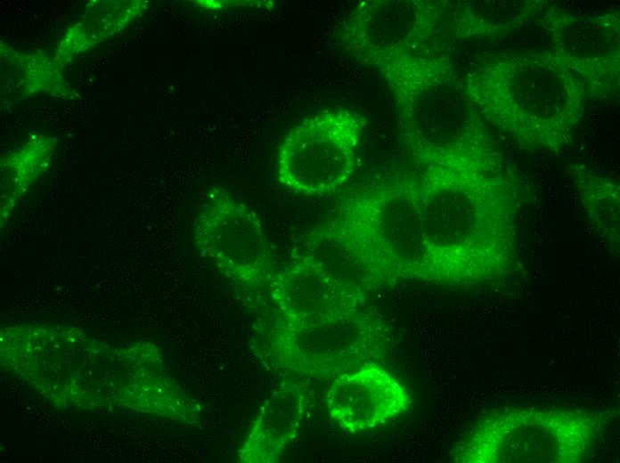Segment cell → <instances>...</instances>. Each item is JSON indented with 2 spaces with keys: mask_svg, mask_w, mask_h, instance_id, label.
I'll list each match as a JSON object with an SVG mask.
<instances>
[{
  "mask_svg": "<svg viewBox=\"0 0 620 463\" xmlns=\"http://www.w3.org/2000/svg\"><path fill=\"white\" fill-rule=\"evenodd\" d=\"M201 255L235 285L257 293L270 288L277 272L258 215L221 187L208 190L193 223Z\"/></svg>",
  "mask_w": 620,
  "mask_h": 463,
  "instance_id": "6",
  "label": "cell"
},
{
  "mask_svg": "<svg viewBox=\"0 0 620 463\" xmlns=\"http://www.w3.org/2000/svg\"><path fill=\"white\" fill-rule=\"evenodd\" d=\"M370 66L393 96L404 145L423 166L485 160L469 96L443 61L412 53Z\"/></svg>",
  "mask_w": 620,
  "mask_h": 463,
  "instance_id": "3",
  "label": "cell"
},
{
  "mask_svg": "<svg viewBox=\"0 0 620 463\" xmlns=\"http://www.w3.org/2000/svg\"><path fill=\"white\" fill-rule=\"evenodd\" d=\"M271 296L279 319L310 323L364 307L368 291L346 283L306 254L277 272Z\"/></svg>",
  "mask_w": 620,
  "mask_h": 463,
  "instance_id": "9",
  "label": "cell"
},
{
  "mask_svg": "<svg viewBox=\"0 0 620 463\" xmlns=\"http://www.w3.org/2000/svg\"><path fill=\"white\" fill-rule=\"evenodd\" d=\"M391 339L384 318L364 307L310 323L278 318L265 345V359L276 370L334 378L382 359Z\"/></svg>",
  "mask_w": 620,
  "mask_h": 463,
  "instance_id": "4",
  "label": "cell"
},
{
  "mask_svg": "<svg viewBox=\"0 0 620 463\" xmlns=\"http://www.w3.org/2000/svg\"><path fill=\"white\" fill-rule=\"evenodd\" d=\"M309 395L301 382L283 381L262 405L239 450L242 463L276 462L298 435L308 408Z\"/></svg>",
  "mask_w": 620,
  "mask_h": 463,
  "instance_id": "10",
  "label": "cell"
},
{
  "mask_svg": "<svg viewBox=\"0 0 620 463\" xmlns=\"http://www.w3.org/2000/svg\"><path fill=\"white\" fill-rule=\"evenodd\" d=\"M321 225L347 247L370 290L433 281L419 177L400 174L358 189Z\"/></svg>",
  "mask_w": 620,
  "mask_h": 463,
  "instance_id": "2",
  "label": "cell"
},
{
  "mask_svg": "<svg viewBox=\"0 0 620 463\" xmlns=\"http://www.w3.org/2000/svg\"><path fill=\"white\" fill-rule=\"evenodd\" d=\"M419 177L424 232L433 281H479L509 261L514 248V213L499 200L482 166H425Z\"/></svg>",
  "mask_w": 620,
  "mask_h": 463,
  "instance_id": "1",
  "label": "cell"
},
{
  "mask_svg": "<svg viewBox=\"0 0 620 463\" xmlns=\"http://www.w3.org/2000/svg\"><path fill=\"white\" fill-rule=\"evenodd\" d=\"M411 405L406 386L377 362L334 378L326 393L329 415L352 434L379 427L404 414Z\"/></svg>",
  "mask_w": 620,
  "mask_h": 463,
  "instance_id": "8",
  "label": "cell"
},
{
  "mask_svg": "<svg viewBox=\"0 0 620 463\" xmlns=\"http://www.w3.org/2000/svg\"><path fill=\"white\" fill-rule=\"evenodd\" d=\"M368 124L348 108L319 111L292 127L277 152V175L288 190L309 196L332 193L354 174Z\"/></svg>",
  "mask_w": 620,
  "mask_h": 463,
  "instance_id": "5",
  "label": "cell"
},
{
  "mask_svg": "<svg viewBox=\"0 0 620 463\" xmlns=\"http://www.w3.org/2000/svg\"><path fill=\"white\" fill-rule=\"evenodd\" d=\"M436 15L425 1H363L345 20L339 40L355 60L370 66L387 56L412 53L431 34Z\"/></svg>",
  "mask_w": 620,
  "mask_h": 463,
  "instance_id": "7",
  "label": "cell"
}]
</instances>
